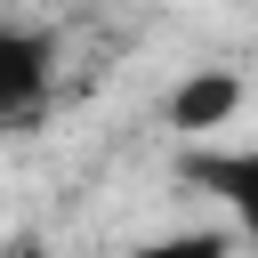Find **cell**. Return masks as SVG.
<instances>
[{
  "label": "cell",
  "instance_id": "obj_1",
  "mask_svg": "<svg viewBox=\"0 0 258 258\" xmlns=\"http://www.w3.org/2000/svg\"><path fill=\"white\" fill-rule=\"evenodd\" d=\"M185 185L218 194L234 218V242L258 258V145H194L185 153Z\"/></svg>",
  "mask_w": 258,
  "mask_h": 258
},
{
  "label": "cell",
  "instance_id": "obj_2",
  "mask_svg": "<svg viewBox=\"0 0 258 258\" xmlns=\"http://www.w3.org/2000/svg\"><path fill=\"white\" fill-rule=\"evenodd\" d=\"M48 73H56V40L40 24L0 16V121H24L48 97Z\"/></svg>",
  "mask_w": 258,
  "mask_h": 258
},
{
  "label": "cell",
  "instance_id": "obj_3",
  "mask_svg": "<svg viewBox=\"0 0 258 258\" xmlns=\"http://www.w3.org/2000/svg\"><path fill=\"white\" fill-rule=\"evenodd\" d=\"M234 113H242V73H226V64H202L169 89V129H185V137L226 129Z\"/></svg>",
  "mask_w": 258,
  "mask_h": 258
},
{
  "label": "cell",
  "instance_id": "obj_4",
  "mask_svg": "<svg viewBox=\"0 0 258 258\" xmlns=\"http://www.w3.org/2000/svg\"><path fill=\"white\" fill-rule=\"evenodd\" d=\"M129 258H234V234H226V226H185V234H153V242H137Z\"/></svg>",
  "mask_w": 258,
  "mask_h": 258
}]
</instances>
